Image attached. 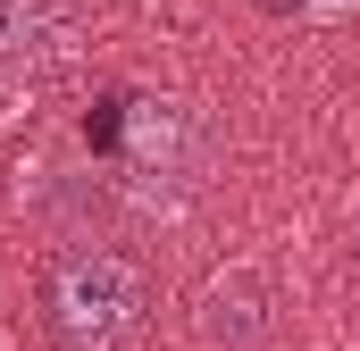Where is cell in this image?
<instances>
[{"mask_svg":"<svg viewBox=\"0 0 360 351\" xmlns=\"http://www.w3.org/2000/svg\"><path fill=\"white\" fill-rule=\"evenodd\" d=\"M51 34H59L51 0H0V76H25L51 51Z\"/></svg>","mask_w":360,"mask_h":351,"instance_id":"cell-3","label":"cell"},{"mask_svg":"<svg viewBox=\"0 0 360 351\" xmlns=\"http://www.w3.org/2000/svg\"><path fill=\"white\" fill-rule=\"evenodd\" d=\"M276 8H293V17H335V8H352V0H276Z\"/></svg>","mask_w":360,"mask_h":351,"instance_id":"cell-4","label":"cell"},{"mask_svg":"<svg viewBox=\"0 0 360 351\" xmlns=\"http://www.w3.org/2000/svg\"><path fill=\"white\" fill-rule=\"evenodd\" d=\"M51 326L68 351H126L143 326V276L117 251H68L51 267Z\"/></svg>","mask_w":360,"mask_h":351,"instance_id":"cell-1","label":"cell"},{"mask_svg":"<svg viewBox=\"0 0 360 351\" xmlns=\"http://www.w3.org/2000/svg\"><path fill=\"white\" fill-rule=\"evenodd\" d=\"M201 343L218 351H252L269 335V293H260V276L252 267H226V276H210V293H201Z\"/></svg>","mask_w":360,"mask_h":351,"instance_id":"cell-2","label":"cell"}]
</instances>
